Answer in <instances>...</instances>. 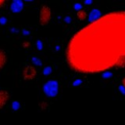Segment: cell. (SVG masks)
I'll return each mask as SVG.
<instances>
[{
	"label": "cell",
	"instance_id": "19",
	"mask_svg": "<svg viewBox=\"0 0 125 125\" xmlns=\"http://www.w3.org/2000/svg\"><path fill=\"white\" fill-rule=\"evenodd\" d=\"M6 1H7V0H0V8H1V7H3V6L5 5Z\"/></svg>",
	"mask_w": 125,
	"mask_h": 125
},
{
	"label": "cell",
	"instance_id": "2",
	"mask_svg": "<svg viewBox=\"0 0 125 125\" xmlns=\"http://www.w3.org/2000/svg\"><path fill=\"white\" fill-rule=\"evenodd\" d=\"M52 19V10L47 5H42L39 10V17L38 21L42 26H46L50 23Z\"/></svg>",
	"mask_w": 125,
	"mask_h": 125
},
{
	"label": "cell",
	"instance_id": "11",
	"mask_svg": "<svg viewBox=\"0 0 125 125\" xmlns=\"http://www.w3.org/2000/svg\"><path fill=\"white\" fill-rule=\"evenodd\" d=\"M31 62H34L35 64H39V65L42 63V62H41V61H40L38 58H36V57H32V58H31Z\"/></svg>",
	"mask_w": 125,
	"mask_h": 125
},
{
	"label": "cell",
	"instance_id": "5",
	"mask_svg": "<svg viewBox=\"0 0 125 125\" xmlns=\"http://www.w3.org/2000/svg\"><path fill=\"white\" fill-rule=\"evenodd\" d=\"M10 9L13 13H20L23 9V1L22 0H12Z\"/></svg>",
	"mask_w": 125,
	"mask_h": 125
},
{
	"label": "cell",
	"instance_id": "1",
	"mask_svg": "<svg viewBox=\"0 0 125 125\" xmlns=\"http://www.w3.org/2000/svg\"><path fill=\"white\" fill-rule=\"evenodd\" d=\"M69 62L88 72L125 67V11L101 16L81 28L67 49Z\"/></svg>",
	"mask_w": 125,
	"mask_h": 125
},
{
	"label": "cell",
	"instance_id": "20",
	"mask_svg": "<svg viewBox=\"0 0 125 125\" xmlns=\"http://www.w3.org/2000/svg\"><path fill=\"white\" fill-rule=\"evenodd\" d=\"M92 0H84V3L86 4V5H90V4H92Z\"/></svg>",
	"mask_w": 125,
	"mask_h": 125
},
{
	"label": "cell",
	"instance_id": "12",
	"mask_svg": "<svg viewBox=\"0 0 125 125\" xmlns=\"http://www.w3.org/2000/svg\"><path fill=\"white\" fill-rule=\"evenodd\" d=\"M50 73H52V67L51 66H47L44 68V74L45 75H49Z\"/></svg>",
	"mask_w": 125,
	"mask_h": 125
},
{
	"label": "cell",
	"instance_id": "17",
	"mask_svg": "<svg viewBox=\"0 0 125 125\" xmlns=\"http://www.w3.org/2000/svg\"><path fill=\"white\" fill-rule=\"evenodd\" d=\"M6 21H7V20H6L5 18H1V19H0V23H1V24H5Z\"/></svg>",
	"mask_w": 125,
	"mask_h": 125
},
{
	"label": "cell",
	"instance_id": "13",
	"mask_svg": "<svg viewBox=\"0 0 125 125\" xmlns=\"http://www.w3.org/2000/svg\"><path fill=\"white\" fill-rule=\"evenodd\" d=\"M36 46H37V49H39V50H41V49H42V47H43V44H42V41H41V40H38V41L36 42Z\"/></svg>",
	"mask_w": 125,
	"mask_h": 125
},
{
	"label": "cell",
	"instance_id": "8",
	"mask_svg": "<svg viewBox=\"0 0 125 125\" xmlns=\"http://www.w3.org/2000/svg\"><path fill=\"white\" fill-rule=\"evenodd\" d=\"M7 62V55L4 50L0 49V70L5 66Z\"/></svg>",
	"mask_w": 125,
	"mask_h": 125
},
{
	"label": "cell",
	"instance_id": "6",
	"mask_svg": "<svg viewBox=\"0 0 125 125\" xmlns=\"http://www.w3.org/2000/svg\"><path fill=\"white\" fill-rule=\"evenodd\" d=\"M10 94L9 91L6 89H0V110L6 105L8 100H9Z\"/></svg>",
	"mask_w": 125,
	"mask_h": 125
},
{
	"label": "cell",
	"instance_id": "14",
	"mask_svg": "<svg viewBox=\"0 0 125 125\" xmlns=\"http://www.w3.org/2000/svg\"><path fill=\"white\" fill-rule=\"evenodd\" d=\"M74 9L78 11V10L82 9V5H81V4H79V3H76V4H74Z\"/></svg>",
	"mask_w": 125,
	"mask_h": 125
},
{
	"label": "cell",
	"instance_id": "9",
	"mask_svg": "<svg viewBox=\"0 0 125 125\" xmlns=\"http://www.w3.org/2000/svg\"><path fill=\"white\" fill-rule=\"evenodd\" d=\"M76 17H77V19L79 20V21H84V20H86L87 18H88V14H87V12L86 11H84V10H82V9H80V10H78L77 11V14H76Z\"/></svg>",
	"mask_w": 125,
	"mask_h": 125
},
{
	"label": "cell",
	"instance_id": "21",
	"mask_svg": "<svg viewBox=\"0 0 125 125\" xmlns=\"http://www.w3.org/2000/svg\"><path fill=\"white\" fill-rule=\"evenodd\" d=\"M22 1H24V2H32L33 0H22Z\"/></svg>",
	"mask_w": 125,
	"mask_h": 125
},
{
	"label": "cell",
	"instance_id": "3",
	"mask_svg": "<svg viewBox=\"0 0 125 125\" xmlns=\"http://www.w3.org/2000/svg\"><path fill=\"white\" fill-rule=\"evenodd\" d=\"M44 93L48 97H56L59 93V83L56 80H49L44 84Z\"/></svg>",
	"mask_w": 125,
	"mask_h": 125
},
{
	"label": "cell",
	"instance_id": "4",
	"mask_svg": "<svg viewBox=\"0 0 125 125\" xmlns=\"http://www.w3.org/2000/svg\"><path fill=\"white\" fill-rule=\"evenodd\" d=\"M36 73H37V71L33 65H26L22 70V78H23V80L30 81L35 78Z\"/></svg>",
	"mask_w": 125,
	"mask_h": 125
},
{
	"label": "cell",
	"instance_id": "10",
	"mask_svg": "<svg viewBox=\"0 0 125 125\" xmlns=\"http://www.w3.org/2000/svg\"><path fill=\"white\" fill-rule=\"evenodd\" d=\"M20 108H21V103L19 101H14L12 103V109L16 111V110H19Z\"/></svg>",
	"mask_w": 125,
	"mask_h": 125
},
{
	"label": "cell",
	"instance_id": "15",
	"mask_svg": "<svg viewBox=\"0 0 125 125\" xmlns=\"http://www.w3.org/2000/svg\"><path fill=\"white\" fill-rule=\"evenodd\" d=\"M22 46H23L25 49H28V48H29V46H30V43H29L28 41H26V42H23V43H22Z\"/></svg>",
	"mask_w": 125,
	"mask_h": 125
},
{
	"label": "cell",
	"instance_id": "16",
	"mask_svg": "<svg viewBox=\"0 0 125 125\" xmlns=\"http://www.w3.org/2000/svg\"><path fill=\"white\" fill-rule=\"evenodd\" d=\"M40 107H41L42 109H46V108L48 107V105L45 104V103H41V104H40Z\"/></svg>",
	"mask_w": 125,
	"mask_h": 125
},
{
	"label": "cell",
	"instance_id": "7",
	"mask_svg": "<svg viewBox=\"0 0 125 125\" xmlns=\"http://www.w3.org/2000/svg\"><path fill=\"white\" fill-rule=\"evenodd\" d=\"M101 16H102V14H101V12H100L99 10H97V9H94V10H92V11L89 13V15H88L89 22L96 21V20H97V19H99Z\"/></svg>",
	"mask_w": 125,
	"mask_h": 125
},
{
	"label": "cell",
	"instance_id": "18",
	"mask_svg": "<svg viewBox=\"0 0 125 125\" xmlns=\"http://www.w3.org/2000/svg\"><path fill=\"white\" fill-rule=\"evenodd\" d=\"M121 86L125 89V77H123V78H122V80H121Z\"/></svg>",
	"mask_w": 125,
	"mask_h": 125
}]
</instances>
